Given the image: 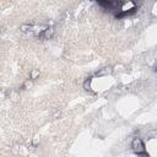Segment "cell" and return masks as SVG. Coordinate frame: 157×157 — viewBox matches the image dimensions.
<instances>
[{
    "mask_svg": "<svg viewBox=\"0 0 157 157\" xmlns=\"http://www.w3.org/2000/svg\"><path fill=\"white\" fill-rule=\"evenodd\" d=\"M135 11H136V4L134 1H125V3L120 1V6H119L117 13H115V17L121 19V17L133 15Z\"/></svg>",
    "mask_w": 157,
    "mask_h": 157,
    "instance_id": "1",
    "label": "cell"
},
{
    "mask_svg": "<svg viewBox=\"0 0 157 157\" xmlns=\"http://www.w3.org/2000/svg\"><path fill=\"white\" fill-rule=\"evenodd\" d=\"M91 81H92V79H91V77H90L89 80H86V81H85V84H84L85 90H87V91L91 90Z\"/></svg>",
    "mask_w": 157,
    "mask_h": 157,
    "instance_id": "6",
    "label": "cell"
},
{
    "mask_svg": "<svg viewBox=\"0 0 157 157\" xmlns=\"http://www.w3.org/2000/svg\"><path fill=\"white\" fill-rule=\"evenodd\" d=\"M53 34H54V28L53 27H47L43 31V33L39 36V38H42V39H50L52 37H53Z\"/></svg>",
    "mask_w": 157,
    "mask_h": 157,
    "instance_id": "4",
    "label": "cell"
},
{
    "mask_svg": "<svg viewBox=\"0 0 157 157\" xmlns=\"http://www.w3.org/2000/svg\"><path fill=\"white\" fill-rule=\"evenodd\" d=\"M47 27L48 26H44V25H22L21 31L26 34H30V36L39 37Z\"/></svg>",
    "mask_w": 157,
    "mask_h": 157,
    "instance_id": "2",
    "label": "cell"
},
{
    "mask_svg": "<svg viewBox=\"0 0 157 157\" xmlns=\"http://www.w3.org/2000/svg\"><path fill=\"white\" fill-rule=\"evenodd\" d=\"M38 76H39V71L36 70V69H33V70L31 71V76H30V79L33 81V80H36Z\"/></svg>",
    "mask_w": 157,
    "mask_h": 157,
    "instance_id": "5",
    "label": "cell"
},
{
    "mask_svg": "<svg viewBox=\"0 0 157 157\" xmlns=\"http://www.w3.org/2000/svg\"><path fill=\"white\" fill-rule=\"evenodd\" d=\"M33 85V81L32 80H27L26 82L24 84V89H30V87H32Z\"/></svg>",
    "mask_w": 157,
    "mask_h": 157,
    "instance_id": "7",
    "label": "cell"
},
{
    "mask_svg": "<svg viewBox=\"0 0 157 157\" xmlns=\"http://www.w3.org/2000/svg\"><path fill=\"white\" fill-rule=\"evenodd\" d=\"M109 73H110V69H109V68H106V69H103L101 73H97V76H102V75H104V74H109Z\"/></svg>",
    "mask_w": 157,
    "mask_h": 157,
    "instance_id": "8",
    "label": "cell"
},
{
    "mask_svg": "<svg viewBox=\"0 0 157 157\" xmlns=\"http://www.w3.org/2000/svg\"><path fill=\"white\" fill-rule=\"evenodd\" d=\"M131 149L134 150V152L137 155H141L145 152V145L140 137H135L131 142Z\"/></svg>",
    "mask_w": 157,
    "mask_h": 157,
    "instance_id": "3",
    "label": "cell"
}]
</instances>
